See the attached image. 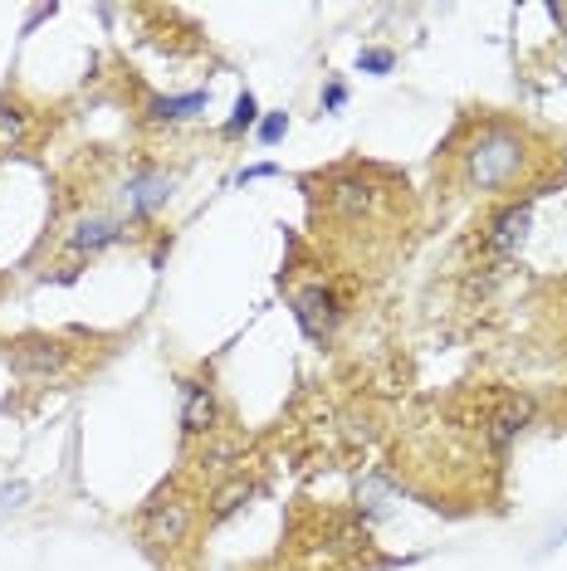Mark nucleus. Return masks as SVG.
<instances>
[{"instance_id": "nucleus-2", "label": "nucleus", "mask_w": 567, "mask_h": 571, "mask_svg": "<svg viewBox=\"0 0 567 571\" xmlns=\"http://www.w3.org/2000/svg\"><path fill=\"white\" fill-rule=\"evenodd\" d=\"M196 522V508L191 498H176V494H157L152 504L142 508V542L152 547H181Z\"/></svg>"}, {"instance_id": "nucleus-3", "label": "nucleus", "mask_w": 567, "mask_h": 571, "mask_svg": "<svg viewBox=\"0 0 567 571\" xmlns=\"http://www.w3.org/2000/svg\"><path fill=\"white\" fill-rule=\"evenodd\" d=\"M293 317H299V327L313 342H328L338 333V323H343V299L333 289H323V283H313V289L293 293Z\"/></svg>"}, {"instance_id": "nucleus-7", "label": "nucleus", "mask_w": 567, "mask_h": 571, "mask_svg": "<svg viewBox=\"0 0 567 571\" xmlns=\"http://www.w3.org/2000/svg\"><path fill=\"white\" fill-rule=\"evenodd\" d=\"M528 230H533V201L509 205V211H499L490 225V249L499 259H514L518 249L528 245Z\"/></svg>"}, {"instance_id": "nucleus-10", "label": "nucleus", "mask_w": 567, "mask_h": 571, "mask_svg": "<svg viewBox=\"0 0 567 571\" xmlns=\"http://www.w3.org/2000/svg\"><path fill=\"white\" fill-rule=\"evenodd\" d=\"M122 239V225L118 220H108V215H94V220H84L78 230L69 235V249L78 259L84 255H98V249H108V245H118Z\"/></svg>"}, {"instance_id": "nucleus-5", "label": "nucleus", "mask_w": 567, "mask_h": 571, "mask_svg": "<svg viewBox=\"0 0 567 571\" xmlns=\"http://www.w3.org/2000/svg\"><path fill=\"white\" fill-rule=\"evenodd\" d=\"M372 205H377V186L367 176H357V171L328 181V211L338 220H362V215H372Z\"/></svg>"}, {"instance_id": "nucleus-1", "label": "nucleus", "mask_w": 567, "mask_h": 571, "mask_svg": "<svg viewBox=\"0 0 567 571\" xmlns=\"http://www.w3.org/2000/svg\"><path fill=\"white\" fill-rule=\"evenodd\" d=\"M528 171V137L509 122H484L464 142L460 176L470 191H509Z\"/></svg>"}, {"instance_id": "nucleus-8", "label": "nucleus", "mask_w": 567, "mask_h": 571, "mask_svg": "<svg viewBox=\"0 0 567 571\" xmlns=\"http://www.w3.org/2000/svg\"><path fill=\"white\" fill-rule=\"evenodd\" d=\"M122 201H128V215H152L157 205L172 201V176H162V171H142V176H132L128 186H122Z\"/></svg>"}, {"instance_id": "nucleus-18", "label": "nucleus", "mask_w": 567, "mask_h": 571, "mask_svg": "<svg viewBox=\"0 0 567 571\" xmlns=\"http://www.w3.org/2000/svg\"><path fill=\"white\" fill-rule=\"evenodd\" d=\"M269 176H279V166H275V162H259V166H245V171H240V186H249V181H269Z\"/></svg>"}, {"instance_id": "nucleus-17", "label": "nucleus", "mask_w": 567, "mask_h": 571, "mask_svg": "<svg viewBox=\"0 0 567 571\" xmlns=\"http://www.w3.org/2000/svg\"><path fill=\"white\" fill-rule=\"evenodd\" d=\"M343 103H347V84H338V78H333V84L323 88V112H338Z\"/></svg>"}, {"instance_id": "nucleus-9", "label": "nucleus", "mask_w": 567, "mask_h": 571, "mask_svg": "<svg viewBox=\"0 0 567 571\" xmlns=\"http://www.w3.org/2000/svg\"><path fill=\"white\" fill-rule=\"evenodd\" d=\"M528 416H533L528 401H509V406L494 410V420H490V444H494V454H509V444L524 435Z\"/></svg>"}, {"instance_id": "nucleus-11", "label": "nucleus", "mask_w": 567, "mask_h": 571, "mask_svg": "<svg viewBox=\"0 0 567 571\" xmlns=\"http://www.w3.org/2000/svg\"><path fill=\"white\" fill-rule=\"evenodd\" d=\"M211 108V94H181V98H152L147 103V112H152V122H186L196 118V112Z\"/></svg>"}, {"instance_id": "nucleus-4", "label": "nucleus", "mask_w": 567, "mask_h": 571, "mask_svg": "<svg viewBox=\"0 0 567 571\" xmlns=\"http://www.w3.org/2000/svg\"><path fill=\"white\" fill-rule=\"evenodd\" d=\"M6 362L20 376H50V371H64L69 352H64V342H54V337H20V342L6 347Z\"/></svg>"}, {"instance_id": "nucleus-15", "label": "nucleus", "mask_w": 567, "mask_h": 571, "mask_svg": "<svg viewBox=\"0 0 567 571\" xmlns=\"http://www.w3.org/2000/svg\"><path fill=\"white\" fill-rule=\"evenodd\" d=\"M357 68H362V74H392V68H396V54H392V50H362V54H357Z\"/></svg>"}, {"instance_id": "nucleus-12", "label": "nucleus", "mask_w": 567, "mask_h": 571, "mask_svg": "<svg viewBox=\"0 0 567 571\" xmlns=\"http://www.w3.org/2000/svg\"><path fill=\"white\" fill-rule=\"evenodd\" d=\"M30 137V112L20 103H0V152H15Z\"/></svg>"}, {"instance_id": "nucleus-13", "label": "nucleus", "mask_w": 567, "mask_h": 571, "mask_svg": "<svg viewBox=\"0 0 567 571\" xmlns=\"http://www.w3.org/2000/svg\"><path fill=\"white\" fill-rule=\"evenodd\" d=\"M249 498H255V484H245V478H231V484L221 488V494L211 498V522H225V518H235Z\"/></svg>"}, {"instance_id": "nucleus-6", "label": "nucleus", "mask_w": 567, "mask_h": 571, "mask_svg": "<svg viewBox=\"0 0 567 571\" xmlns=\"http://www.w3.org/2000/svg\"><path fill=\"white\" fill-rule=\"evenodd\" d=\"M215 425H221L215 391L206 381H181V430L196 440V435H215Z\"/></svg>"}, {"instance_id": "nucleus-14", "label": "nucleus", "mask_w": 567, "mask_h": 571, "mask_svg": "<svg viewBox=\"0 0 567 571\" xmlns=\"http://www.w3.org/2000/svg\"><path fill=\"white\" fill-rule=\"evenodd\" d=\"M255 122H259V103H255V94L245 88V94L235 98V112L225 118V137H240V132L255 128Z\"/></svg>"}, {"instance_id": "nucleus-16", "label": "nucleus", "mask_w": 567, "mask_h": 571, "mask_svg": "<svg viewBox=\"0 0 567 571\" xmlns=\"http://www.w3.org/2000/svg\"><path fill=\"white\" fill-rule=\"evenodd\" d=\"M284 132H289V112H269V118L259 122V142L265 147H279Z\"/></svg>"}]
</instances>
